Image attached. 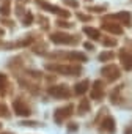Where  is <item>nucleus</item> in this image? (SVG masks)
<instances>
[{
	"label": "nucleus",
	"mask_w": 132,
	"mask_h": 134,
	"mask_svg": "<svg viewBox=\"0 0 132 134\" xmlns=\"http://www.w3.org/2000/svg\"><path fill=\"white\" fill-rule=\"evenodd\" d=\"M50 93L52 95H68V92L64 88H50Z\"/></svg>",
	"instance_id": "f257e3e1"
},
{
	"label": "nucleus",
	"mask_w": 132,
	"mask_h": 134,
	"mask_svg": "<svg viewBox=\"0 0 132 134\" xmlns=\"http://www.w3.org/2000/svg\"><path fill=\"white\" fill-rule=\"evenodd\" d=\"M85 90H87V82H82L80 85L76 87V92H77V93H83Z\"/></svg>",
	"instance_id": "f03ea898"
},
{
	"label": "nucleus",
	"mask_w": 132,
	"mask_h": 134,
	"mask_svg": "<svg viewBox=\"0 0 132 134\" xmlns=\"http://www.w3.org/2000/svg\"><path fill=\"white\" fill-rule=\"evenodd\" d=\"M85 32H87L88 35H93V38H98V32H96V30H91V29H85Z\"/></svg>",
	"instance_id": "7ed1b4c3"
}]
</instances>
